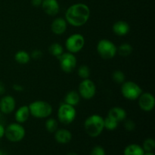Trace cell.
<instances>
[{
  "instance_id": "obj_1",
  "label": "cell",
  "mask_w": 155,
  "mask_h": 155,
  "mask_svg": "<svg viewBox=\"0 0 155 155\" xmlns=\"http://www.w3.org/2000/svg\"><path fill=\"white\" fill-rule=\"evenodd\" d=\"M90 18V8L84 3H76L70 6L65 13L67 23L73 27H82Z\"/></svg>"
},
{
  "instance_id": "obj_2",
  "label": "cell",
  "mask_w": 155,
  "mask_h": 155,
  "mask_svg": "<svg viewBox=\"0 0 155 155\" xmlns=\"http://www.w3.org/2000/svg\"><path fill=\"white\" fill-rule=\"evenodd\" d=\"M84 130L90 137H98L104 130V118L98 114L90 115L85 120Z\"/></svg>"
},
{
  "instance_id": "obj_3",
  "label": "cell",
  "mask_w": 155,
  "mask_h": 155,
  "mask_svg": "<svg viewBox=\"0 0 155 155\" xmlns=\"http://www.w3.org/2000/svg\"><path fill=\"white\" fill-rule=\"evenodd\" d=\"M28 107L30 115L35 118L44 119L48 117L52 113V107L45 101H34L30 103Z\"/></svg>"
},
{
  "instance_id": "obj_4",
  "label": "cell",
  "mask_w": 155,
  "mask_h": 155,
  "mask_svg": "<svg viewBox=\"0 0 155 155\" xmlns=\"http://www.w3.org/2000/svg\"><path fill=\"white\" fill-rule=\"evenodd\" d=\"M96 49L100 57L104 60L112 59L117 54V47L111 41L107 39H102L98 41Z\"/></svg>"
},
{
  "instance_id": "obj_5",
  "label": "cell",
  "mask_w": 155,
  "mask_h": 155,
  "mask_svg": "<svg viewBox=\"0 0 155 155\" xmlns=\"http://www.w3.org/2000/svg\"><path fill=\"white\" fill-rule=\"evenodd\" d=\"M26 135L24 127L18 123L9 124L5 130V136L11 142H19L23 140Z\"/></svg>"
},
{
  "instance_id": "obj_6",
  "label": "cell",
  "mask_w": 155,
  "mask_h": 155,
  "mask_svg": "<svg viewBox=\"0 0 155 155\" xmlns=\"http://www.w3.org/2000/svg\"><path fill=\"white\" fill-rule=\"evenodd\" d=\"M77 117V110L74 106H71L66 103H62L58 110V120L64 125L72 124Z\"/></svg>"
},
{
  "instance_id": "obj_7",
  "label": "cell",
  "mask_w": 155,
  "mask_h": 155,
  "mask_svg": "<svg viewBox=\"0 0 155 155\" xmlns=\"http://www.w3.org/2000/svg\"><path fill=\"white\" fill-rule=\"evenodd\" d=\"M121 86V93L125 98L135 101L142 93V89L139 85L133 81H125Z\"/></svg>"
},
{
  "instance_id": "obj_8",
  "label": "cell",
  "mask_w": 155,
  "mask_h": 155,
  "mask_svg": "<svg viewBox=\"0 0 155 155\" xmlns=\"http://www.w3.org/2000/svg\"><path fill=\"white\" fill-rule=\"evenodd\" d=\"M85 45V38L80 33L71 35L65 41V47L68 52L75 54L81 51Z\"/></svg>"
},
{
  "instance_id": "obj_9",
  "label": "cell",
  "mask_w": 155,
  "mask_h": 155,
  "mask_svg": "<svg viewBox=\"0 0 155 155\" xmlns=\"http://www.w3.org/2000/svg\"><path fill=\"white\" fill-rule=\"evenodd\" d=\"M58 59L61 69L67 74L72 73L77 67V58L75 54L71 52H64L58 58Z\"/></svg>"
},
{
  "instance_id": "obj_10",
  "label": "cell",
  "mask_w": 155,
  "mask_h": 155,
  "mask_svg": "<svg viewBox=\"0 0 155 155\" xmlns=\"http://www.w3.org/2000/svg\"><path fill=\"white\" fill-rule=\"evenodd\" d=\"M78 93L80 97L86 100H89L95 96L96 93V86L94 82L90 79H85L80 82L79 85Z\"/></svg>"
},
{
  "instance_id": "obj_11",
  "label": "cell",
  "mask_w": 155,
  "mask_h": 155,
  "mask_svg": "<svg viewBox=\"0 0 155 155\" xmlns=\"http://www.w3.org/2000/svg\"><path fill=\"white\" fill-rule=\"evenodd\" d=\"M139 106L142 110L146 112L151 111L155 105V98L150 92H142L138 98Z\"/></svg>"
},
{
  "instance_id": "obj_12",
  "label": "cell",
  "mask_w": 155,
  "mask_h": 155,
  "mask_svg": "<svg viewBox=\"0 0 155 155\" xmlns=\"http://www.w3.org/2000/svg\"><path fill=\"white\" fill-rule=\"evenodd\" d=\"M16 101L15 98L10 95L3 96L0 100V111L3 114H9L15 110Z\"/></svg>"
},
{
  "instance_id": "obj_13",
  "label": "cell",
  "mask_w": 155,
  "mask_h": 155,
  "mask_svg": "<svg viewBox=\"0 0 155 155\" xmlns=\"http://www.w3.org/2000/svg\"><path fill=\"white\" fill-rule=\"evenodd\" d=\"M41 6L44 12L49 16H55L60 9L59 3L57 0H42Z\"/></svg>"
},
{
  "instance_id": "obj_14",
  "label": "cell",
  "mask_w": 155,
  "mask_h": 155,
  "mask_svg": "<svg viewBox=\"0 0 155 155\" xmlns=\"http://www.w3.org/2000/svg\"><path fill=\"white\" fill-rule=\"evenodd\" d=\"M68 27V23L64 18H57L52 21L51 24V30L55 35H62L64 33Z\"/></svg>"
},
{
  "instance_id": "obj_15",
  "label": "cell",
  "mask_w": 155,
  "mask_h": 155,
  "mask_svg": "<svg viewBox=\"0 0 155 155\" xmlns=\"http://www.w3.org/2000/svg\"><path fill=\"white\" fill-rule=\"evenodd\" d=\"M54 139L58 143L65 145L72 140V133L67 129H58L54 133Z\"/></svg>"
},
{
  "instance_id": "obj_16",
  "label": "cell",
  "mask_w": 155,
  "mask_h": 155,
  "mask_svg": "<svg viewBox=\"0 0 155 155\" xmlns=\"http://www.w3.org/2000/svg\"><path fill=\"white\" fill-rule=\"evenodd\" d=\"M114 33L118 36H124L129 33L130 27L127 22L124 21H118L114 24L112 27Z\"/></svg>"
},
{
  "instance_id": "obj_17",
  "label": "cell",
  "mask_w": 155,
  "mask_h": 155,
  "mask_svg": "<svg viewBox=\"0 0 155 155\" xmlns=\"http://www.w3.org/2000/svg\"><path fill=\"white\" fill-rule=\"evenodd\" d=\"M30 116V110H29L28 105H22L17 109L15 114V120L18 124H24L27 120L29 119V117Z\"/></svg>"
},
{
  "instance_id": "obj_18",
  "label": "cell",
  "mask_w": 155,
  "mask_h": 155,
  "mask_svg": "<svg viewBox=\"0 0 155 155\" xmlns=\"http://www.w3.org/2000/svg\"><path fill=\"white\" fill-rule=\"evenodd\" d=\"M127 111L120 107H114L110 109L107 117L112 118L118 123L123 122L127 118Z\"/></svg>"
},
{
  "instance_id": "obj_19",
  "label": "cell",
  "mask_w": 155,
  "mask_h": 155,
  "mask_svg": "<svg viewBox=\"0 0 155 155\" xmlns=\"http://www.w3.org/2000/svg\"><path fill=\"white\" fill-rule=\"evenodd\" d=\"M80 98H81V97H80L78 92L74 90L70 91V92H68V93L66 94V95H65L64 101V102L75 107L76 105H77V104L80 103Z\"/></svg>"
},
{
  "instance_id": "obj_20",
  "label": "cell",
  "mask_w": 155,
  "mask_h": 155,
  "mask_svg": "<svg viewBox=\"0 0 155 155\" xmlns=\"http://www.w3.org/2000/svg\"><path fill=\"white\" fill-rule=\"evenodd\" d=\"M145 151L141 145L137 144H130L127 145L124 151V155H143Z\"/></svg>"
},
{
  "instance_id": "obj_21",
  "label": "cell",
  "mask_w": 155,
  "mask_h": 155,
  "mask_svg": "<svg viewBox=\"0 0 155 155\" xmlns=\"http://www.w3.org/2000/svg\"><path fill=\"white\" fill-rule=\"evenodd\" d=\"M30 59L31 58L30 54L24 50L17 51L16 54H15V60L20 64H26L30 61Z\"/></svg>"
},
{
  "instance_id": "obj_22",
  "label": "cell",
  "mask_w": 155,
  "mask_h": 155,
  "mask_svg": "<svg viewBox=\"0 0 155 155\" xmlns=\"http://www.w3.org/2000/svg\"><path fill=\"white\" fill-rule=\"evenodd\" d=\"M133 46L129 43H123L120 45L117 50V53L122 57H127L133 53Z\"/></svg>"
},
{
  "instance_id": "obj_23",
  "label": "cell",
  "mask_w": 155,
  "mask_h": 155,
  "mask_svg": "<svg viewBox=\"0 0 155 155\" xmlns=\"http://www.w3.org/2000/svg\"><path fill=\"white\" fill-rule=\"evenodd\" d=\"M48 52L50 53V54H51V55L58 58L59 56L61 55L64 53V48L61 44L54 42V43H52L51 45H49V47H48Z\"/></svg>"
},
{
  "instance_id": "obj_24",
  "label": "cell",
  "mask_w": 155,
  "mask_h": 155,
  "mask_svg": "<svg viewBox=\"0 0 155 155\" xmlns=\"http://www.w3.org/2000/svg\"><path fill=\"white\" fill-rule=\"evenodd\" d=\"M45 129L50 133H54L58 129V123L54 118H48L45 121Z\"/></svg>"
},
{
  "instance_id": "obj_25",
  "label": "cell",
  "mask_w": 155,
  "mask_h": 155,
  "mask_svg": "<svg viewBox=\"0 0 155 155\" xmlns=\"http://www.w3.org/2000/svg\"><path fill=\"white\" fill-rule=\"evenodd\" d=\"M118 124L119 123L117 121L114 120L109 117L104 118V129L107 130L113 131V130H116L118 127Z\"/></svg>"
},
{
  "instance_id": "obj_26",
  "label": "cell",
  "mask_w": 155,
  "mask_h": 155,
  "mask_svg": "<svg viewBox=\"0 0 155 155\" xmlns=\"http://www.w3.org/2000/svg\"><path fill=\"white\" fill-rule=\"evenodd\" d=\"M77 74H78V76L82 80L89 78L91 74L90 68L87 65H81V66L79 67L78 70H77Z\"/></svg>"
},
{
  "instance_id": "obj_27",
  "label": "cell",
  "mask_w": 155,
  "mask_h": 155,
  "mask_svg": "<svg viewBox=\"0 0 155 155\" xmlns=\"http://www.w3.org/2000/svg\"><path fill=\"white\" fill-rule=\"evenodd\" d=\"M142 147L145 152H153L155 148V141L152 138H148L144 141Z\"/></svg>"
},
{
  "instance_id": "obj_28",
  "label": "cell",
  "mask_w": 155,
  "mask_h": 155,
  "mask_svg": "<svg viewBox=\"0 0 155 155\" xmlns=\"http://www.w3.org/2000/svg\"><path fill=\"white\" fill-rule=\"evenodd\" d=\"M112 79L117 84H122L125 82L126 76L123 71L117 70V71H114V73L112 74Z\"/></svg>"
},
{
  "instance_id": "obj_29",
  "label": "cell",
  "mask_w": 155,
  "mask_h": 155,
  "mask_svg": "<svg viewBox=\"0 0 155 155\" xmlns=\"http://www.w3.org/2000/svg\"><path fill=\"white\" fill-rule=\"evenodd\" d=\"M124 127L125 130L128 132L134 131L136 129V123L131 119H127L126 118L124 120Z\"/></svg>"
},
{
  "instance_id": "obj_30",
  "label": "cell",
  "mask_w": 155,
  "mask_h": 155,
  "mask_svg": "<svg viewBox=\"0 0 155 155\" xmlns=\"http://www.w3.org/2000/svg\"><path fill=\"white\" fill-rule=\"evenodd\" d=\"M90 155H106L105 150L104 149L103 147L97 145L92 148L90 152Z\"/></svg>"
},
{
  "instance_id": "obj_31",
  "label": "cell",
  "mask_w": 155,
  "mask_h": 155,
  "mask_svg": "<svg viewBox=\"0 0 155 155\" xmlns=\"http://www.w3.org/2000/svg\"><path fill=\"white\" fill-rule=\"evenodd\" d=\"M30 55L31 58L34 59V60H39L42 57V51L39 49H35L32 51Z\"/></svg>"
},
{
  "instance_id": "obj_32",
  "label": "cell",
  "mask_w": 155,
  "mask_h": 155,
  "mask_svg": "<svg viewBox=\"0 0 155 155\" xmlns=\"http://www.w3.org/2000/svg\"><path fill=\"white\" fill-rule=\"evenodd\" d=\"M13 89L15 91H16V92H21L24 90V87L23 86H21V85L18 84V83H15L13 85Z\"/></svg>"
},
{
  "instance_id": "obj_33",
  "label": "cell",
  "mask_w": 155,
  "mask_h": 155,
  "mask_svg": "<svg viewBox=\"0 0 155 155\" xmlns=\"http://www.w3.org/2000/svg\"><path fill=\"white\" fill-rule=\"evenodd\" d=\"M5 128L4 127V126L0 124V139L5 136Z\"/></svg>"
},
{
  "instance_id": "obj_34",
  "label": "cell",
  "mask_w": 155,
  "mask_h": 155,
  "mask_svg": "<svg viewBox=\"0 0 155 155\" xmlns=\"http://www.w3.org/2000/svg\"><path fill=\"white\" fill-rule=\"evenodd\" d=\"M5 92V87L4 83L0 81V95H3Z\"/></svg>"
},
{
  "instance_id": "obj_35",
  "label": "cell",
  "mask_w": 155,
  "mask_h": 155,
  "mask_svg": "<svg viewBox=\"0 0 155 155\" xmlns=\"http://www.w3.org/2000/svg\"><path fill=\"white\" fill-rule=\"evenodd\" d=\"M42 1V0H32V5H33V6L38 7V6L41 5Z\"/></svg>"
},
{
  "instance_id": "obj_36",
  "label": "cell",
  "mask_w": 155,
  "mask_h": 155,
  "mask_svg": "<svg viewBox=\"0 0 155 155\" xmlns=\"http://www.w3.org/2000/svg\"><path fill=\"white\" fill-rule=\"evenodd\" d=\"M143 155H154L153 152H145Z\"/></svg>"
},
{
  "instance_id": "obj_37",
  "label": "cell",
  "mask_w": 155,
  "mask_h": 155,
  "mask_svg": "<svg viewBox=\"0 0 155 155\" xmlns=\"http://www.w3.org/2000/svg\"><path fill=\"white\" fill-rule=\"evenodd\" d=\"M66 155H78V154L75 152H70V153H68V154H67Z\"/></svg>"
},
{
  "instance_id": "obj_38",
  "label": "cell",
  "mask_w": 155,
  "mask_h": 155,
  "mask_svg": "<svg viewBox=\"0 0 155 155\" xmlns=\"http://www.w3.org/2000/svg\"><path fill=\"white\" fill-rule=\"evenodd\" d=\"M0 155H4V153H3V151L1 149H0Z\"/></svg>"
},
{
  "instance_id": "obj_39",
  "label": "cell",
  "mask_w": 155,
  "mask_h": 155,
  "mask_svg": "<svg viewBox=\"0 0 155 155\" xmlns=\"http://www.w3.org/2000/svg\"><path fill=\"white\" fill-rule=\"evenodd\" d=\"M1 118H2V113L1 111H0V120H1Z\"/></svg>"
}]
</instances>
